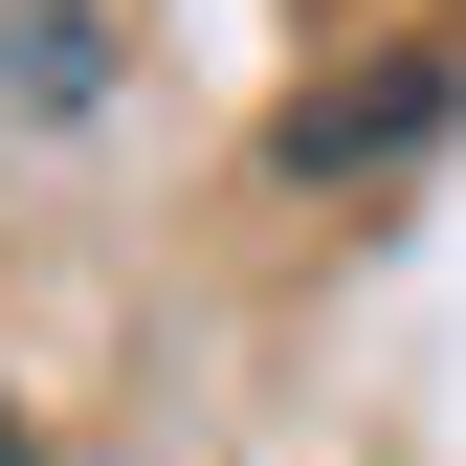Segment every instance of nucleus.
Instances as JSON below:
<instances>
[{
  "mask_svg": "<svg viewBox=\"0 0 466 466\" xmlns=\"http://www.w3.org/2000/svg\"><path fill=\"white\" fill-rule=\"evenodd\" d=\"M444 89H466V67H356V89H311V111H289V178H378L400 134H444Z\"/></svg>",
  "mask_w": 466,
  "mask_h": 466,
  "instance_id": "f257e3e1",
  "label": "nucleus"
},
{
  "mask_svg": "<svg viewBox=\"0 0 466 466\" xmlns=\"http://www.w3.org/2000/svg\"><path fill=\"white\" fill-rule=\"evenodd\" d=\"M0 466H23V422H0Z\"/></svg>",
  "mask_w": 466,
  "mask_h": 466,
  "instance_id": "f03ea898",
  "label": "nucleus"
}]
</instances>
